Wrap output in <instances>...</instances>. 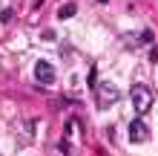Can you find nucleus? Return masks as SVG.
<instances>
[{"label":"nucleus","instance_id":"nucleus-2","mask_svg":"<svg viewBox=\"0 0 158 156\" xmlns=\"http://www.w3.org/2000/svg\"><path fill=\"white\" fill-rule=\"evenodd\" d=\"M95 96H98V107H101V110L112 107V104L118 101V90H115V84H98V87H95Z\"/></svg>","mask_w":158,"mask_h":156},{"label":"nucleus","instance_id":"nucleus-3","mask_svg":"<svg viewBox=\"0 0 158 156\" xmlns=\"http://www.w3.org/2000/svg\"><path fill=\"white\" fill-rule=\"evenodd\" d=\"M55 75H58V72H55V67H52L49 61H38V64H35V81H38V84L52 87L55 84Z\"/></svg>","mask_w":158,"mask_h":156},{"label":"nucleus","instance_id":"nucleus-1","mask_svg":"<svg viewBox=\"0 0 158 156\" xmlns=\"http://www.w3.org/2000/svg\"><path fill=\"white\" fill-rule=\"evenodd\" d=\"M129 98H132L135 113H141V116L152 107V90H150V87H144V84H135L132 90H129Z\"/></svg>","mask_w":158,"mask_h":156},{"label":"nucleus","instance_id":"nucleus-4","mask_svg":"<svg viewBox=\"0 0 158 156\" xmlns=\"http://www.w3.org/2000/svg\"><path fill=\"white\" fill-rule=\"evenodd\" d=\"M127 136H129V142H132V145H141V142L150 139V127H147L141 118H132L129 127H127Z\"/></svg>","mask_w":158,"mask_h":156},{"label":"nucleus","instance_id":"nucleus-5","mask_svg":"<svg viewBox=\"0 0 158 156\" xmlns=\"http://www.w3.org/2000/svg\"><path fill=\"white\" fill-rule=\"evenodd\" d=\"M75 15H78V6L75 3H66V6L58 9V17H63V20H66V17H75Z\"/></svg>","mask_w":158,"mask_h":156},{"label":"nucleus","instance_id":"nucleus-6","mask_svg":"<svg viewBox=\"0 0 158 156\" xmlns=\"http://www.w3.org/2000/svg\"><path fill=\"white\" fill-rule=\"evenodd\" d=\"M98 3H106V0H98Z\"/></svg>","mask_w":158,"mask_h":156}]
</instances>
